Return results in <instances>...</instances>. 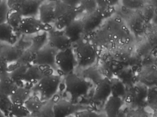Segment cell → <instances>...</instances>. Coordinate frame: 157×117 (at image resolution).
I'll use <instances>...</instances> for the list:
<instances>
[{"label":"cell","instance_id":"obj_1","mask_svg":"<svg viewBox=\"0 0 157 117\" xmlns=\"http://www.w3.org/2000/svg\"><path fill=\"white\" fill-rule=\"evenodd\" d=\"M76 7L67 3L64 1L55 4V26L58 30L63 31L68 26L76 20Z\"/></svg>","mask_w":157,"mask_h":117},{"label":"cell","instance_id":"obj_2","mask_svg":"<svg viewBox=\"0 0 157 117\" xmlns=\"http://www.w3.org/2000/svg\"><path fill=\"white\" fill-rule=\"evenodd\" d=\"M75 51L77 63L81 67L91 66L97 59L96 47L88 41L83 40L78 42Z\"/></svg>","mask_w":157,"mask_h":117},{"label":"cell","instance_id":"obj_3","mask_svg":"<svg viewBox=\"0 0 157 117\" xmlns=\"http://www.w3.org/2000/svg\"><path fill=\"white\" fill-rule=\"evenodd\" d=\"M61 83L59 75L47 73L36 84V89L46 100L51 99L56 95Z\"/></svg>","mask_w":157,"mask_h":117},{"label":"cell","instance_id":"obj_4","mask_svg":"<svg viewBox=\"0 0 157 117\" xmlns=\"http://www.w3.org/2000/svg\"><path fill=\"white\" fill-rule=\"evenodd\" d=\"M112 35L115 41L121 45L133 43L132 38L136 37L121 19L116 18L110 21L107 28Z\"/></svg>","mask_w":157,"mask_h":117},{"label":"cell","instance_id":"obj_5","mask_svg":"<svg viewBox=\"0 0 157 117\" xmlns=\"http://www.w3.org/2000/svg\"><path fill=\"white\" fill-rule=\"evenodd\" d=\"M66 91L74 98H78L87 94L89 85L86 80L75 74H68L65 80Z\"/></svg>","mask_w":157,"mask_h":117},{"label":"cell","instance_id":"obj_6","mask_svg":"<svg viewBox=\"0 0 157 117\" xmlns=\"http://www.w3.org/2000/svg\"><path fill=\"white\" fill-rule=\"evenodd\" d=\"M43 2L38 0L7 1L10 8L18 11L23 17H36L39 14L40 7Z\"/></svg>","mask_w":157,"mask_h":117},{"label":"cell","instance_id":"obj_7","mask_svg":"<svg viewBox=\"0 0 157 117\" xmlns=\"http://www.w3.org/2000/svg\"><path fill=\"white\" fill-rule=\"evenodd\" d=\"M148 88L141 83L136 82L129 87L126 92L125 98L126 103L135 106H140L147 104V97Z\"/></svg>","mask_w":157,"mask_h":117},{"label":"cell","instance_id":"obj_8","mask_svg":"<svg viewBox=\"0 0 157 117\" xmlns=\"http://www.w3.org/2000/svg\"><path fill=\"white\" fill-rule=\"evenodd\" d=\"M55 61L57 68L67 75L71 73L77 63L74 52L71 48L64 51H58Z\"/></svg>","mask_w":157,"mask_h":117},{"label":"cell","instance_id":"obj_9","mask_svg":"<svg viewBox=\"0 0 157 117\" xmlns=\"http://www.w3.org/2000/svg\"><path fill=\"white\" fill-rule=\"evenodd\" d=\"M58 51L49 45L42 47L36 51V58L34 64L41 67L54 68L56 57Z\"/></svg>","mask_w":157,"mask_h":117},{"label":"cell","instance_id":"obj_10","mask_svg":"<svg viewBox=\"0 0 157 117\" xmlns=\"http://www.w3.org/2000/svg\"><path fill=\"white\" fill-rule=\"evenodd\" d=\"M137 82L148 88L157 87V69L155 66L142 67L136 72Z\"/></svg>","mask_w":157,"mask_h":117},{"label":"cell","instance_id":"obj_11","mask_svg":"<svg viewBox=\"0 0 157 117\" xmlns=\"http://www.w3.org/2000/svg\"><path fill=\"white\" fill-rule=\"evenodd\" d=\"M45 25L36 17H23L18 31L25 35H33L45 29Z\"/></svg>","mask_w":157,"mask_h":117},{"label":"cell","instance_id":"obj_12","mask_svg":"<svg viewBox=\"0 0 157 117\" xmlns=\"http://www.w3.org/2000/svg\"><path fill=\"white\" fill-rule=\"evenodd\" d=\"M112 96V85L111 79L105 77L100 80L96 85L93 99L98 102L108 100Z\"/></svg>","mask_w":157,"mask_h":117},{"label":"cell","instance_id":"obj_13","mask_svg":"<svg viewBox=\"0 0 157 117\" xmlns=\"http://www.w3.org/2000/svg\"><path fill=\"white\" fill-rule=\"evenodd\" d=\"M78 108L69 101L61 99L53 104L54 117H69L75 114Z\"/></svg>","mask_w":157,"mask_h":117},{"label":"cell","instance_id":"obj_14","mask_svg":"<svg viewBox=\"0 0 157 117\" xmlns=\"http://www.w3.org/2000/svg\"><path fill=\"white\" fill-rule=\"evenodd\" d=\"M117 78L127 87H131L137 82L136 71L132 67L123 66L120 64L117 70L114 72Z\"/></svg>","mask_w":157,"mask_h":117},{"label":"cell","instance_id":"obj_15","mask_svg":"<svg viewBox=\"0 0 157 117\" xmlns=\"http://www.w3.org/2000/svg\"><path fill=\"white\" fill-rule=\"evenodd\" d=\"M72 43L63 31L54 32L50 36L49 39V45L58 51H64L71 48Z\"/></svg>","mask_w":157,"mask_h":117},{"label":"cell","instance_id":"obj_16","mask_svg":"<svg viewBox=\"0 0 157 117\" xmlns=\"http://www.w3.org/2000/svg\"><path fill=\"white\" fill-rule=\"evenodd\" d=\"M45 68L35 64L28 66L24 82L29 84H36L47 74Z\"/></svg>","mask_w":157,"mask_h":117},{"label":"cell","instance_id":"obj_17","mask_svg":"<svg viewBox=\"0 0 157 117\" xmlns=\"http://www.w3.org/2000/svg\"><path fill=\"white\" fill-rule=\"evenodd\" d=\"M39 20L45 25L55 23V4L52 3H42L40 5L39 11Z\"/></svg>","mask_w":157,"mask_h":117},{"label":"cell","instance_id":"obj_18","mask_svg":"<svg viewBox=\"0 0 157 117\" xmlns=\"http://www.w3.org/2000/svg\"><path fill=\"white\" fill-rule=\"evenodd\" d=\"M103 19V14L99 10L90 13L82 20L85 32H91L97 29L101 25Z\"/></svg>","mask_w":157,"mask_h":117},{"label":"cell","instance_id":"obj_19","mask_svg":"<svg viewBox=\"0 0 157 117\" xmlns=\"http://www.w3.org/2000/svg\"><path fill=\"white\" fill-rule=\"evenodd\" d=\"M63 31L72 43L78 41L85 32L82 21L77 19L68 26Z\"/></svg>","mask_w":157,"mask_h":117},{"label":"cell","instance_id":"obj_20","mask_svg":"<svg viewBox=\"0 0 157 117\" xmlns=\"http://www.w3.org/2000/svg\"><path fill=\"white\" fill-rule=\"evenodd\" d=\"M22 51L15 46L10 44H4L0 46V55L8 63H16Z\"/></svg>","mask_w":157,"mask_h":117},{"label":"cell","instance_id":"obj_21","mask_svg":"<svg viewBox=\"0 0 157 117\" xmlns=\"http://www.w3.org/2000/svg\"><path fill=\"white\" fill-rule=\"evenodd\" d=\"M18 87V85L11 78L9 71L0 75V92L10 97Z\"/></svg>","mask_w":157,"mask_h":117},{"label":"cell","instance_id":"obj_22","mask_svg":"<svg viewBox=\"0 0 157 117\" xmlns=\"http://www.w3.org/2000/svg\"><path fill=\"white\" fill-rule=\"evenodd\" d=\"M122 98L111 96L107 100L105 104V110L108 117H117L122 106Z\"/></svg>","mask_w":157,"mask_h":117},{"label":"cell","instance_id":"obj_23","mask_svg":"<svg viewBox=\"0 0 157 117\" xmlns=\"http://www.w3.org/2000/svg\"><path fill=\"white\" fill-rule=\"evenodd\" d=\"M134 47L136 51L141 57L153 54V47L144 35L136 39Z\"/></svg>","mask_w":157,"mask_h":117},{"label":"cell","instance_id":"obj_24","mask_svg":"<svg viewBox=\"0 0 157 117\" xmlns=\"http://www.w3.org/2000/svg\"><path fill=\"white\" fill-rule=\"evenodd\" d=\"M30 91L28 88L20 85L10 98L13 104L24 105L25 102L30 97Z\"/></svg>","mask_w":157,"mask_h":117},{"label":"cell","instance_id":"obj_25","mask_svg":"<svg viewBox=\"0 0 157 117\" xmlns=\"http://www.w3.org/2000/svg\"><path fill=\"white\" fill-rule=\"evenodd\" d=\"M95 40L98 45L104 47L110 46L115 42L111 33L107 28L98 32L95 36Z\"/></svg>","mask_w":157,"mask_h":117},{"label":"cell","instance_id":"obj_26","mask_svg":"<svg viewBox=\"0 0 157 117\" xmlns=\"http://www.w3.org/2000/svg\"><path fill=\"white\" fill-rule=\"evenodd\" d=\"M14 30L7 24H0V42L10 44L14 38Z\"/></svg>","mask_w":157,"mask_h":117},{"label":"cell","instance_id":"obj_27","mask_svg":"<svg viewBox=\"0 0 157 117\" xmlns=\"http://www.w3.org/2000/svg\"><path fill=\"white\" fill-rule=\"evenodd\" d=\"M36 51L32 49H28L22 51L16 64L29 66L34 64L36 60Z\"/></svg>","mask_w":157,"mask_h":117},{"label":"cell","instance_id":"obj_28","mask_svg":"<svg viewBox=\"0 0 157 117\" xmlns=\"http://www.w3.org/2000/svg\"><path fill=\"white\" fill-rule=\"evenodd\" d=\"M44 104V103L39 97L37 96H33L27 99L25 102L24 106L31 115L39 111Z\"/></svg>","mask_w":157,"mask_h":117},{"label":"cell","instance_id":"obj_29","mask_svg":"<svg viewBox=\"0 0 157 117\" xmlns=\"http://www.w3.org/2000/svg\"><path fill=\"white\" fill-rule=\"evenodd\" d=\"M112 96L122 98L126 95L127 88L124 84L117 78L111 79Z\"/></svg>","mask_w":157,"mask_h":117},{"label":"cell","instance_id":"obj_30","mask_svg":"<svg viewBox=\"0 0 157 117\" xmlns=\"http://www.w3.org/2000/svg\"><path fill=\"white\" fill-rule=\"evenodd\" d=\"M23 17L18 11L13 8H10L7 16L6 23L14 30H18Z\"/></svg>","mask_w":157,"mask_h":117},{"label":"cell","instance_id":"obj_31","mask_svg":"<svg viewBox=\"0 0 157 117\" xmlns=\"http://www.w3.org/2000/svg\"><path fill=\"white\" fill-rule=\"evenodd\" d=\"M17 67L13 70L11 71H9V73L11 78L19 86V84L24 82V78L28 66L17 64Z\"/></svg>","mask_w":157,"mask_h":117},{"label":"cell","instance_id":"obj_32","mask_svg":"<svg viewBox=\"0 0 157 117\" xmlns=\"http://www.w3.org/2000/svg\"><path fill=\"white\" fill-rule=\"evenodd\" d=\"M157 9L154 6L145 1V3L143 7L139 10L144 20L148 25L152 21Z\"/></svg>","mask_w":157,"mask_h":117},{"label":"cell","instance_id":"obj_33","mask_svg":"<svg viewBox=\"0 0 157 117\" xmlns=\"http://www.w3.org/2000/svg\"><path fill=\"white\" fill-rule=\"evenodd\" d=\"M53 105V104L49 102L44 104L39 111L31 114L30 117H54Z\"/></svg>","mask_w":157,"mask_h":117},{"label":"cell","instance_id":"obj_34","mask_svg":"<svg viewBox=\"0 0 157 117\" xmlns=\"http://www.w3.org/2000/svg\"><path fill=\"white\" fill-rule=\"evenodd\" d=\"M14 117H29L30 114L24 105L13 104L9 115Z\"/></svg>","mask_w":157,"mask_h":117},{"label":"cell","instance_id":"obj_35","mask_svg":"<svg viewBox=\"0 0 157 117\" xmlns=\"http://www.w3.org/2000/svg\"><path fill=\"white\" fill-rule=\"evenodd\" d=\"M13 103L9 96L0 92V110L7 117L10 115Z\"/></svg>","mask_w":157,"mask_h":117},{"label":"cell","instance_id":"obj_36","mask_svg":"<svg viewBox=\"0 0 157 117\" xmlns=\"http://www.w3.org/2000/svg\"><path fill=\"white\" fill-rule=\"evenodd\" d=\"M146 103L154 111L157 110V87L148 88Z\"/></svg>","mask_w":157,"mask_h":117},{"label":"cell","instance_id":"obj_37","mask_svg":"<svg viewBox=\"0 0 157 117\" xmlns=\"http://www.w3.org/2000/svg\"><path fill=\"white\" fill-rule=\"evenodd\" d=\"M124 7L130 11H139L145 3V1L136 0V1H121Z\"/></svg>","mask_w":157,"mask_h":117},{"label":"cell","instance_id":"obj_38","mask_svg":"<svg viewBox=\"0 0 157 117\" xmlns=\"http://www.w3.org/2000/svg\"><path fill=\"white\" fill-rule=\"evenodd\" d=\"M10 9L7 1H1L0 3V24L6 23L7 14Z\"/></svg>","mask_w":157,"mask_h":117},{"label":"cell","instance_id":"obj_39","mask_svg":"<svg viewBox=\"0 0 157 117\" xmlns=\"http://www.w3.org/2000/svg\"><path fill=\"white\" fill-rule=\"evenodd\" d=\"M141 68L155 66L156 58L153 54L141 57Z\"/></svg>","mask_w":157,"mask_h":117},{"label":"cell","instance_id":"obj_40","mask_svg":"<svg viewBox=\"0 0 157 117\" xmlns=\"http://www.w3.org/2000/svg\"><path fill=\"white\" fill-rule=\"evenodd\" d=\"M75 117H101L100 115L96 112L88 110L77 111L75 114Z\"/></svg>","mask_w":157,"mask_h":117},{"label":"cell","instance_id":"obj_41","mask_svg":"<svg viewBox=\"0 0 157 117\" xmlns=\"http://www.w3.org/2000/svg\"><path fill=\"white\" fill-rule=\"evenodd\" d=\"M9 71L8 63L5 59L0 55V75Z\"/></svg>","mask_w":157,"mask_h":117},{"label":"cell","instance_id":"obj_42","mask_svg":"<svg viewBox=\"0 0 157 117\" xmlns=\"http://www.w3.org/2000/svg\"><path fill=\"white\" fill-rule=\"evenodd\" d=\"M149 25L152 26L154 27L157 28V10L155 14L153 17L151 22H150Z\"/></svg>","mask_w":157,"mask_h":117},{"label":"cell","instance_id":"obj_43","mask_svg":"<svg viewBox=\"0 0 157 117\" xmlns=\"http://www.w3.org/2000/svg\"><path fill=\"white\" fill-rule=\"evenodd\" d=\"M0 117H6L3 113L0 110Z\"/></svg>","mask_w":157,"mask_h":117},{"label":"cell","instance_id":"obj_44","mask_svg":"<svg viewBox=\"0 0 157 117\" xmlns=\"http://www.w3.org/2000/svg\"><path fill=\"white\" fill-rule=\"evenodd\" d=\"M155 66L156 67L157 69V57L156 58L155 61Z\"/></svg>","mask_w":157,"mask_h":117},{"label":"cell","instance_id":"obj_45","mask_svg":"<svg viewBox=\"0 0 157 117\" xmlns=\"http://www.w3.org/2000/svg\"><path fill=\"white\" fill-rule=\"evenodd\" d=\"M155 114L156 117H157V110L155 111Z\"/></svg>","mask_w":157,"mask_h":117},{"label":"cell","instance_id":"obj_46","mask_svg":"<svg viewBox=\"0 0 157 117\" xmlns=\"http://www.w3.org/2000/svg\"><path fill=\"white\" fill-rule=\"evenodd\" d=\"M69 117H75V116L74 115H72L70 116H69Z\"/></svg>","mask_w":157,"mask_h":117},{"label":"cell","instance_id":"obj_47","mask_svg":"<svg viewBox=\"0 0 157 117\" xmlns=\"http://www.w3.org/2000/svg\"><path fill=\"white\" fill-rule=\"evenodd\" d=\"M1 1H0V3H1Z\"/></svg>","mask_w":157,"mask_h":117}]
</instances>
